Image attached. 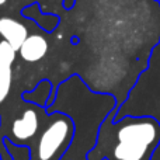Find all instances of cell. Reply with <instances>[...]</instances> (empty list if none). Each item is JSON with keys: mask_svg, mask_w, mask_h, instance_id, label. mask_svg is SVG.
<instances>
[{"mask_svg": "<svg viewBox=\"0 0 160 160\" xmlns=\"http://www.w3.org/2000/svg\"><path fill=\"white\" fill-rule=\"evenodd\" d=\"M112 108L98 131V139L87 160H152L160 145V122L152 115L125 117L114 121Z\"/></svg>", "mask_w": 160, "mask_h": 160, "instance_id": "obj_1", "label": "cell"}, {"mask_svg": "<svg viewBox=\"0 0 160 160\" xmlns=\"http://www.w3.org/2000/svg\"><path fill=\"white\" fill-rule=\"evenodd\" d=\"M73 136V124L70 118L61 115L55 118L41 133L37 142V160H53L66 149Z\"/></svg>", "mask_w": 160, "mask_h": 160, "instance_id": "obj_2", "label": "cell"}, {"mask_svg": "<svg viewBox=\"0 0 160 160\" xmlns=\"http://www.w3.org/2000/svg\"><path fill=\"white\" fill-rule=\"evenodd\" d=\"M39 128V118L38 114L34 108H28L22 112V115L20 118H17L13 122L11 127V133L16 139L18 141H27L31 139L32 136H35V133L38 132Z\"/></svg>", "mask_w": 160, "mask_h": 160, "instance_id": "obj_3", "label": "cell"}, {"mask_svg": "<svg viewBox=\"0 0 160 160\" xmlns=\"http://www.w3.org/2000/svg\"><path fill=\"white\" fill-rule=\"evenodd\" d=\"M0 35L14 49L18 51L21 48L22 42L28 37V31L24 24L13 18H8V17H3V18H0Z\"/></svg>", "mask_w": 160, "mask_h": 160, "instance_id": "obj_4", "label": "cell"}, {"mask_svg": "<svg viewBox=\"0 0 160 160\" xmlns=\"http://www.w3.org/2000/svg\"><path fill=\"white\" fill-rule=\"evenodd\" d=\"M20 55L27 62H38L47 55L48 42L41 35H28L18 49Z\"/></svg>", "mask_w": 160, "mask_h": 160, "instance_id": "obj_5", "label": "cell"}, {"mask_svg": "<svg viewBox=\"0 0 160 160\" xmlns=\"http://www.w3.org/2000/svg\"><path fill=\"white\" fill-rule=\"evenodd\" d=\"M11 80H13L11 65L0 62V104L7 98L8 93H10Z\"/></svg>", "mask_w": 160, "mask_h": 160, "instance_id": "obj_6", "label": "cell"}, {"mask_svg": "<svg viewBox=\"0 0 160 160\" xmlns=\"http://www.w3.org/2000/svg\"><path fill=\"white\" fill-rule=\"evenodd\" d=\"M4 3H6V0H0V6H2V4H4Z\"/></svg>", "mask_w": 160, "mask_h": 160, "instance_id": "obj_7", "label": "cell"}]
</instances>
